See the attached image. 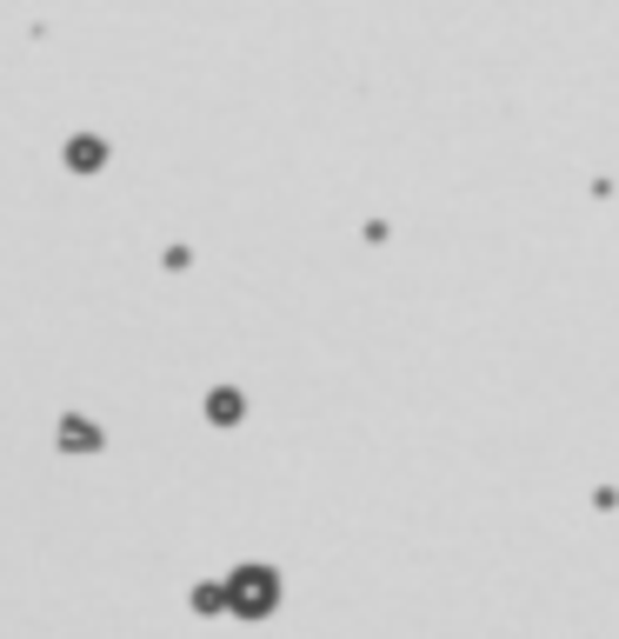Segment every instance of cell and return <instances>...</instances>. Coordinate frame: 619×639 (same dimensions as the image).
<instances>
[{"instance_id":"1","label":"cell","mask_w":619,"mask_h":639,"mask_svg":"<svg viewBox=\"0 0 619 639\" xmlns=\"http://www.w3.org/2000/svg\"><path fill=\"white\" fill-rule=\"evenodd\" d=\"M227 607L233 613H273V573L267 567H247V573H233V587H227Z\"/></svg>"}]
</instances>
